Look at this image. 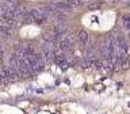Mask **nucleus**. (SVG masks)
I'll list each match as a JSON object with an SVG mask.
<instances>
[{
  "label": "nucleus",
  "mask_w": 130,
  "mask_h": 114,
  "mask_svg": "<svg viewBox=\"0 0 130 114\" xmlns=\"http://www.w3.org/2000/svg\"><path fill=\"white\" fill-rule=\"evenodd\" d=\"M65 2H67L68 4H71L73 8L77 7V6H80V2H79V0H65Z\"/></svg>",
  "instance_id": "0eeeda50"
},
{
  "label": "nucleus",
  "mask_w": 130,
  "mask_h": 114,
  "mask_svg": "<svg viewBox=\"0 0 130 114\" xmlns=\"http://www.w3.org/2000/svg\"><path fill=\"white\" fill-rule=\"evenodd\" d=\"M129 38H130V33H129Z\"/></svg>",
  "instance_id": "9d476101"
},
{
  "label": "nucleus",
  "mask_w": 130,
  "mask_h": 114,
  "mask_svg": "<svg viewBox=\"0 0 130 114\" xmlns=\"http://www.w3.org/2000/svg\"><path fill=\"white\" fill-rule=\"evenodd\" d=\"M42 38L45 41V44H53L54 41L58 39V37H57L54 33H45V34L42 35Z\"/></svg>",
  "instance_id": "7ed1b4c3"
},
{
  "label": "nucleus",
  "mask_w": 130,
  "mask_h": 114,
  "mask_svg": "<svg viewBox=\"0 0 130 114\" xmlns=\"http://www.w3.org/2000/svg\"><path fill=\"white\" fill-rule=\"evenodd\" d=\"M102 6H103V3H102V2H96V3H92V4H89V6H88V8H89V10H99V8L102 7Z\"/></svg>",
  "instance_id": "39448f33"
},
{
  "label": "nucleus",
  "mask_w": 130,
  "mask_h": 114,
  "mask_svg": "<svg viewBox=\"0 0 130 114\" xmlns=\"http://www.w3.org/2000/svg\"><path fill=\"white\" fill-rule=\"evenodd\" d=\"M30 12V15L32 16V19H34V22L35 23H38V24H42L45 23L47 20V15H46V12H45L42 8H32V10L28 11Z\"/></svg>",
  "instance_id": "f257e3e1"
},
{
  "label": "nucleus",
  "mask_w": 130,
  "mask_h": 114,
  "mask_svg": "<svg viewBox=\"0 0 130 114\" xmlns=\"http://www.w3.org/2000/svg\"><path fill=\"white\" fill-rule=\"evenodd\" d=\"M80 4H84V3H88V2H91V0H79Z\"/></svg>",
  "instance_id": "1a4fd4ad"
},
{
  "label": "nucleus",
  "mask_w": 130,
  "mask_h": 114,
  "mask_svg": "<svg viewBox=\"0 0 130 114\" xmlns=\"http://www.w3.org/2000/svg\"><path fill=\"white\" fill-rule=\"evenodd\" d=\"M50 6L53 7V10H54L56 12H69V11L73 10V7L71 6V4H68L65 0H62V2L50 3Z\"/></svg>",
  "instance_id": "f03ea898"
},
{
  "label": "nucleus",
  "mask_w": 130,
  "mask_h": 114,
  "mask_svg": "<svg viewBox=\"0 0 130 114\" xmlns=\"http://www.w3.org/2000/svg\"><path fill=\"white\" fill-rule=\"evenodd\" d=\"M3 63V50H0V65Z\"/></svg>",
  "instance_id": "6e6552de"
},
{
  "label": "nucleus",
  "mask_w": 130,
  "mask_h": 114,
  "mask_svg": "<svg viewBox=\"0 0 130 114\" xmlns=\"http://www.w3.org/2000/svg\"><path fill=\"white\" fill-rule=\"evenodd\" d=\"M77 39H79V42L83 45V46H85V45L88 44V34L81 30V31L77 33Z\"/></svg>",
  "instance_id": "20e7f679"
},
{
  "label": "nucleus",
  "mask_w": 130,
  "mask_h": 114,
  "mask_svg": "<svg viewBox=\"0 0 130 114\" xmlns=\"http://www.w3.org/2000/svg\"><path fill=\"white\" fill-rule=\"evenodd\" d=\"M22 18H23V20H24V22H27V23H31V22H34V19H32V16L30 15V12H26V14H24V15L22 16Z\"/></svg>",
  "instance_id": "423d86ee"
}]
</instances>
